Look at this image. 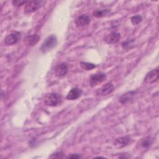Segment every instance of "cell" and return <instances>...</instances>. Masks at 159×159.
<instances>
[{
    "instance_id": "10",
    "label": "cell",
    "mask_w": 159,
    "mask_h": 159,
    "mask_svg": "<svg viewBox=\"0 0 159 159\" xmlns=\"http://www.w3.org/2000/svg\"><path fill=\"white\" fill-rule=\"evenodd\" d=\"M91 19L89 16L86 14H82L79 16L75 20V24L77 27H84L89 24Z\"/></svg>"
},
{
    "instance_id": "22",
    "label": "cell",
    "mask_w": 159,
    "mask_h": 159,
    "mask_svg": "<svg viewBox=\"0 0 159 159\" xmlns=\"http://www.w3.org/2000/svg\"><path fill=\"white\" fill-rule=\"evenodd\" d=\"M81 157L79 155V154H71V155H70L67 157L68 158H81Z\"/></svg>"
},
{
    "instance_id": "16",
    "label": "cell",
    "mask_w": 159,
    "mask_h": 159,
    "mask_svg": "<svg viewBox=\"0 0 159 159\" xmlns=\"http://www.w3.org/2000/svg\"><path fill=\"white\" fill-rule=\"evenodd\" d=\"M80 66L81 67L87 71L89 70H91L93 69H94V68H96V65L93 63H89V62H84V61H81L80 62Z\"/></svg>"
},
{
    "instance_id": "11",
    "label": "cell",
    "mask_w": 159,
    "mask_h": 159,
    "mask_svg": "<svg viewBox=\"0 0 159 159\" xmlns=\"http://www.w3.org/2000/svg\"><path fill=\"white\" fill-rule=\"evenodd\" d=\"M120 39V34L118 32H112L111 34L107 35L104 38V41L109 44L116 43Z\"/></svg>"
},
{
    "instance_id": "21",
    "label": "cell",
    "mask_w": 159,
    "mask_h": 159,
    "mask_svg": "<svg viewBox=\"0 0 159 159\" xmlns=\"http://www.w3.org/2000/svg\"><path fill=\"white\" fill-rule=\"evenodd\" d=\"M12 2V4L14 6L19 7V6H20L23 5L24 4H25L27 1H20V0H14Z\"/></svg>"
},
{
    "instance_id": "20",
    "label": "cell",
    "mask_w": 159,
    "mask_h": 159,
    "mask_svg": "<svg viewBox=\"0 0 159 159\" xmlns=\"http://www.w3.org/2000/svg\"><path fill=\"white\" fill-rule=\"evenodd\" d=\"M64 153L62 152H55V153L52 154V155H51L50 157V158H62L64 157Z\"/></svg>"
},
{
    "instance_id": "5",
    "label": "cell",
    "mask_w": 159,
    "mask_h": 159,
    "mask_svg": "<svg viewBox=\"0 0 159 159\" xmlns=\"http://www.w3.org/2000/svg\"><path fill=\"white\" fill-rule=\"evenodd\" d=\"M20 33L17 31L13 32L7 35L4 39V43L6 45H12L16 43L20 39Z\"/></svg>"
},
{
    "instance_id": "19",
    "label": "cell",
    "mask_w": 159,
    "mask_h": 159,
    "mask_svg": "<svg viewBox=\"0 0 159 159\" xmlns=\"http://www.w3.org/2000/svg\"><path fill=\"white\" fill-rule=\"evenodd\" d=\"M134 39H127L125 42L122 43V47L124 48H130V45L132 44V42H134Z\"/></svg>"
},
{
    "instance_id": "18",
    "label": "cell",
    "mask_w": 159,
    "mask_h": 159,
    "mask_svg": "<svg viewBox=\"0 0 159 159\" xmlns=\"http://www.w3.org/2000/svg\"><path fill=\"white\" fill-rule=\"evenodd\" d=\"M131 22L132 24L134 25H137L138 24H139L142 20V17L141 16L137 14L135 16H134L131 17Z\"/></svg>"
},
{
    "instance_id": "1",
    "label": "cell",
    "mask_w": 159,
    "mask_h": 159,
    "mask_svg": "<svg viewBox=\"0 0 159 159\" xmlns=\"http://www.w3.org/2000/svg\"><path fill=\"white\" fill-rule=\"evenodd\" d=\"M45 105L50 107H55L61 102V97L57 93H50L45 94L43 99Z\"/></svg>"
},
{
    "instance_id": "3",
    "label": "cell",
    "mask_w": 159,
    "mask_h": 159,
    "mask_svg": "<svg viewBox=\"0 0 159 159\" xmlns=\"http://www.w3.org/2000/svg\"><path fill=\"white\" fill-rule=\"evenodd\" d=\"M43 2L42 1H27L24 7V12L25 14H29L37 11L41 7Z\"/></svg>"
},
{
    "instance_id": "17",
    "label": "cell",
    "mask_w": 159,
    "mask_h": 159,
    "mask_svg": "<svg viewBox=\"0 0 159 159\" xmlns=\"http://www.w3.org/2000/svg\"><path fill=\"white\" fill-rule=\"evenodd\" d=\"M152 144V140L149 137H146L142 140L140 145L143 148H147Z\"/></svg>"
},
{
    "instance_id": "12",
    "label": "cell",
    "mask_w": 159,
    "mask_h": 159,
    "mask_svg": "<svg viewBox=\"0 0 159 159\" xmlns=\"http://www.w3.org/2000/svg\"><path fill=\"white\" fill-rule=\"evenodd\" d=\"M82 94V90L78 88H72L68 93L66 98L68 100H75L79 98Z\"/></svg>"
},
{
    "instance_id": "15",
    "label": "cell",
    "mask_w": 159,
    "mask_h": 159,
    "mask_svg": "<svg viewBox=\"0 0 159 159\" xmlns=\"http://www.w3.org/2000/svg\"><path fill=\"white\" fill-rule=\"evenodd\" d=\"M109 12V9H96L93 12V15L95 17L101 18L106 16Z\"/></svg>"
},
{
    "instance_id": "6",
    "label": "cell",
    "mask_w": 159,
    "mask_h": 159,
    "mask_svg": "<svg viewBox=\"0 0 159 159\" xmlns=\"http://www.w3.org/2000/svg\"><path fill=\"white\" fill-rule=\"evenodd\" d=\"M159 71L158 69L157 68L149 71L144 78V82L145 83L152 84L156 82L158 80Z\"/></svg>"
},
{
    "instance_id": "7",
    "label": "cell",
    "mask_w": 159,
    "mask_h": 159,
    "mask_svg": "<svg viewBox=\"0 0 159 159\" xmlns=\"http://www.w3.org/2000/svg\"><path fill=\"white\" fill-rule=\"evenodd\" d=\"M114 89V86L111 83H107L99 88L96 91V94L98 96H106L111 93Z\"/></svg>"
},
{
    "instance_id": "2",
    "label": "cell",
    "mask_w": 159,
    "mask_h": 159,
    "mask_svg": "<svg viewBox=\"0 0 159 159\" xmlns=\"http://www.w3.org/2000/svg\"><path fill=\"white\" fill-rule=\"evenodd\" d=\"M57 44V39L55 35H50L48 36L42 43L40 50L42 53H47L53 48Z\"/></svg>"
},
{
    "instance_id": "14",
    "label": "cell",
    "mask_w": 159,
    "mask_h": 159,
    "mask_svg": "<svg viewBox=\"0 0 159 159\" xmlns=\"http://www.w3.org/2000/svg\"><path fill=\"white\" fill-rule=\"evenodd\" d=\"M40 39V37L37 34L28 35L24 39V42L29 46H34L36 45Z\"/></svg>"
},
{
    "instance_id": "8",
    "label": "cell",
    "mask_w": 159,
    "mask_h": 159,
    "mask_svg": "<svg viewBox=\"0 0 159 159\" xmlns=\"http://www.w3.org/2000/svg\"><path fill=\"white\" fill-rule=\"evenodd\" d=\"M68 71V66L67 63L61 62L57 65L55 68V73L58 77H63L65 76Z\"/></svg>"
},
{
    "instance_id": "9",
    "label": "cell",
    "mask_w": 159,
    "mask_h": 159,
    "mask_svg": "<svg viewBox=\"0 0 159 159\" xmlns=\"http://www.w3.org/2000/svg\"><path fill=\"white\" fill-rule=\"evenodd\" d=\"M132 139L129 136H124V137H120L117 138L114 142V145L117 147L121 148L125 147L128 145L129 143H131L132 142Z\"/></svg>"
},
{
    "instance_id": "4",
    "label": "cell",
    "mask_w": 159,
    "mask_h": 159,
    "mask_svg": "<svg viewBox=\"0 0 159 159\" xmlns=\"http://www.w3.org/2000/svg\"><path fill=\"white\" fill-rule=\"evenodd\" d=\"M106 79V75L103 72H99L91 75L90 78L89 84L91 87H94L101 83H102Z\"/></svg>"
},
{
    "instance_id": "13",
    "label": "cell",
    "mask_w": 159,
    "mask_h": 159,
    "mask_svg": "<svg viewBox=\"0 0 159 159\" xmlns=\"http://www.w3.org/2000/svg\"><path fill=\"white\" fill-rule=\"evenodd\" d=\"M137 93L136 91H130L123 94L119 98V101L121 104H125L133 99L135 93Z\"/></svg>"
}]
</instances>
